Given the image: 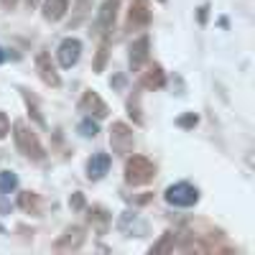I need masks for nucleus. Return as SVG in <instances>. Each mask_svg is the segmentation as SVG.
Here are the masks:
<instances>
[{
	"mask_svg": "<svg viewBox=\"0 0 255 255\" xmlns=\"http://www.w3.org/2000/svg\"><path fill=\"white\" fill-rule=\"evenodd\" d=\"M13 138H15V145H18V151L23 153L26 158L31 161H44V145H41L38 135L31 130V128L26 123H13Z\"/></svg>",
	"mask_w": 255,
	"mask_h": 255,
	"instance_id": "obj_1",
	"label": "nucleus"
},
{
	"mask_svg": "<svg viewBox=\"0 0 255 255\" xmlns=\"http://www.w3.org/2000/svg\"><path fill=\"white\" fill-rule=\"evenodd\" d=\"M156 176V166L151 158L145 156H128L125 161V181L130 186H143L148 181H153Z\"/></svg>",
	"mask_w": 255,
	"mask_h": 255,
	"instance_id": "obj_2",
	"label": "nucleus"
},
{
	"mask_svg": "<svg viewBox=\"0 0 255 255\" xmlns=\"http://www.w3.org/2000/svg\"><path fill=\"white\" fill-rule=\"evenodd\" d=\"M133 145H135L133 128L128 123H113V128H110V148H113V153L115 156H130Z\"/></svg>",
	"mask_w": 255,
	"mask_h": 255,
	"instance_id": "obj_3",
	"label": "nucleus"
},
{
	"mask_svg": "<svg viewBox=\"0 0 255 255\" xmlns=\"http://www.w3.org/2000/svg\"><path fill=\"white\" fill-rule=\"evenodd\" d=\"M163 197L171 207H194L199 202V189L191 186L189 181H179V184L168 186Z\"/></svg>",
	"mask_w": 255,
	"mask_h": 255,
	"instance_id": "obj_4",
	"label": "nucleus"
},
{
	"mask_svg": "<svg viewBox=\"0 0 255 255\" xmlns=\"http://www.w3.org/2000/svg\"><path fill=\"white\" fill-rule=\"evenodd\" d=\"M84 240H87V235H84V227L72 225V227H67V230L59 235V240L54 243V250H56V253H72V250H79V248L84 245Z\"/></svg>",
	"mask_w": 255,
	"mask_h": 255,
	"instance_id": "obj_5",
	"label": "nucleus"
},
{
	"mask_svg": "<svg viewBox=\"0 0 255 255\" xmlns=\"http://www.w3.org/2000/svg\"><path fill=\"white\" fill-rule=\"evenodd\" d=\"M118 8H120V0H105L100 5L97 18H95V31L100 36H108V31H113L115 18H118Z\"/></svg>",
	"mask_w": 255,
	"mask_h": 255,
	"instance_id": "obj_6",
	"label": "nucleus"
},
{
	"mask_svg": "<svg viewBox=\"0 0 255 255\" xmlns=\"http://www.w3.org/2000/svg\"><path fill=\"white\" fill-rule=\"evenodd\" d=\"M36 72H38L41 82H44L46 87H54V90L61 87V77H59L54 61H51V56H49L46 51H38V54H36Z\"/></svg>",
	"mask_w": 255,
	"mask_h": 255,
	"instance_id": "obj_7",
	"label": "nucleus"
},
{
	"mask_svg": "<svg viewBox=\"0 0 255 255\" xmlns=\"http://www.w3.org/2000/svg\"><path fill=\"white\" fill-rule=\"evenodd\" d=\"M56 56H59V64L64 69H72L74 64L79 61V56H82V41L74 38V36L64 38L59 44V49H56Z\"/></svg>",
	"mask_w": 255,
	"mask_h": 255,
	"instance_id": "obj_8",
	"label": "nucleus"
},
{
	"mask_svg": "<svg viewBox=\"0 0 255 255\" xmlns=\"http://www.w3.org/2000/svg\"><path fill=\"white\" fill-rule=\"evenodd\" d=\"M148 23H151V5H148V0H133L130 10H128V26L145 28Z\"/></svg>",
	"mask_w": 255,
	"mask_h": 255,
	"instance_id": "obj_9",
	"label": "nucleus"
},
{
	"mask_svg": "<svg viewBox=\"0 0 255 255\" xmlns=\"http://www.w3.org/2000/svg\"><path fill=\"white\" fill-rule=\"evenodd\" d=\"M82 110L84 113H90V115H95L97 120H102V118H108L110 115V110H108V105H105V100L97 95V92H92V90H87L82 95Z\"/></svg>",
	"mask_w": 255,
	"mask_h": 255,
	"instance_id": "obj_10",
	"label": "nucleus"
},
{
	"mask_svg": "<svg viewBox=\"0 0 255 255\" xmlns=\"http://www.w3.org/2000/svg\"><path fill=\"white\" fill-rule=\"evenodd\" d=\"M148 51H151V38L148 36H140L130 44V69L138 72L143 64L148 61Z\"/></svg>",
	"mask_w": 255,
	"mask_h": 255,
	"instance_id": "obj_11",
	"label": "nucleus"
},
{
	"mask_svg": "<svg viewBox=\"0 0 255 255\" xmlns=\"http://www.w3.org/2000/svg\"><path fill=\"white\" fill-rule=\"evenodd\" d=\"M163 84H166V72L161 69V64H151L140 77V87L145 90H161Z\"/></svg>",
	"mask_w": 255,
	"mask_h": 255,
	"instance_id": "obj_12",
	"label": "nucleus"
},
{
	"mask_svg": "<svg viewBox=\"0 0 255 255\" xmlns=\"http://www.w3.org/2000/svg\"><path fill=\"white\" fill-rule=\"evenodd\" d=\"M108 171H110V156L108 153H92V158L87 161V176L92 181H97Z\"/></svg>",
	"mask_w": 255,
	"mask_h": 255,
	"instance_id": "obj_13",
	"label": "nucleus"
},
{
	"mask_svg": "<svg viewBox=\"0 0 255 255\" xmlns=\"http://www.w3.org/2000/svg\"><path fill=\"white\" fill-rule=\"evenodd\" d=\"M69 10V0H44V5H41V13H44L46 20H61Z\"/></svg>",
	"mask_w": 255,
	"mask_h": 255,
	"instance_id": "obj_14",
	"label": "nucleus"
},
{
	"mask_svg": "<svg viewBox=\"0 0 255 255\" xmlns=\"http://www.w3.org/2000/svg\"><path fill=\"white\" fill-rule=\"evenodd\" d=\"M87 220H90V225L95 227V232H100V235H105V232H108V227H110V222H113L110 212L105 209V207H92L90 215H87Z\"/></svg>",
	"mask_w": 255,
	"mask_h": 255,
	"instance_id": "obj_15",
	"label": "nucleus"
},
{
	"mask_svg": "<svg viewBox=\"0 0 255 255\" xmlns=\"http://www.w3.org/2000/svg\"><path fill=\"white\" fill-rule=\"evenodd\" d=\"M18 207L28 212V215H38L41 212V197L36 191H23V194H18Z\"/></svg>",
	"mask_w": 255,
	"mask_h": 255,
	"instance_id": "obj_16",
	"label": "nucleus"
},
{
	"mask_svg": "<svg viewBox=\"0 0 255 255\" xmlns=\"http://www.w3.org/2000/svg\"><path fill=\"white\" fill-rule=\"evenodd\" d=\"M174 245H176V235H174V232H163V235H161V240L151 245V255L171 253V250H174Z\"/></svg>",
	"mask_w": 255,
	"mask_h": 255,
	"instance_id": "obj_17",
	"label": "nucleus"
},
{
	"mask_svg": "<svg viewBox=\"0 0 255 255\" xmlns=\"http://www.w3.org/2000/svg\"><path fill=\"white\" fill-rule=\"evenodd\" d=\"M15 186H18V176H15L13 171H0V191L10 194Z\"/></svg>",
	"mask_w": 255,
	"mask_h": 255,
	"instance_id": "obj_18",
	"label": "nucleus"
},
{
	"mask_svg": "<svg viewBox=\"0 0 255 255\" xmlns=\"http://www.w3.org/2000/svg\"><path fill=\"white\" fill-rule=\"evenodd\" d=\"M23 100H26V105H28V110H31L33 120H36L38 125H46L44 115H41V110H38V102H36V97H33V95H28V92H23Z\"/></svg>",
	"mask_w": 255,
	"mask_h": 255,
	"instance_id": "obj_19",
	"label": "nucleus"
},
{
	"mask_svg": "<svg viewBox=\"0 0 255 255\" xmlns=\"http://www.w3.org/2000/svg\"><path fill=\"white\" fill-rule=\"evenodd\" d=\"M108 56H110V49H108V44H100V49H97V56H95V72H105V64H108Z\"/></svg>",
	"mask_w": 255,
	"mask_h": 255,
	"instance_id": "obj_20",
	"label": "nucleus"
},
{
	"mask_svg": "<svg viewBox=\"0 0 255 255\" xmlns=\"http://www.w3.org/2000/svg\"><path fill=\"white\" fill-rule=\"evenodd\" d=\"M79 133H82L84 138H95V135L100 133V128H97V123H95V120H90V118H87V120H82V123H79Z\"/></svg>",
	"mask_w": 255,
	"mask_h": 255,
	"instance_id": "obj_21",
	"label": "nucleus"
},
{
	"mask_svg": "<svg viewBox=\"0 0 255 255\" xmlns=\"http://www.w3.org/2000/svg\"><path fill=\"white\" fill-rule=\"evenodd\" d=\"M74 8H77V18H72V28H74V26H79V23H82V18L87 15L90 0H77V3H74Z\"/></svg>",
	"mask_w": 255,
	"mask_h": 255,
	"instance_id": "obj_22",
	"label": "nucleus"
},
{
	"mask_svg": "<svg viewBox=\"0 0 255 255\" xmlns=\"http://www.w3.org/2000/svg\"><path fill=\"white\" fill-rule=\"evenodd\" d=\"M197 123H199V118H197L194 113H186V115H181V118L176 120V125H179V128H194Z\"/></svg>",
	"mask_w": 255,
	"mask_h": 255,
	"instance_id": "obj_23",
	"label": "nucleus"
},
{
	"mask_svg": "<svg viewBox=\"0 0 255 255\" xmlns=\"http://www.w3.org/2000/svg\"><path fill=\"white\" fill-rule=\"evenodd\" d=\"M128 110H130V115L135 118V123H140V120H143V118H140V108H138V95L128 100Z\"/></svg>",
	"mask_w": 255,
	"mask_h": 255,
	"instance_id": "obj_24",
	"label": "nucleus"
},
{
	"mask_svg": "<svg viewBox=\"0 0 255 255\" xmlns=\"http://www.w3.org/2000/svg\"><path fill=\"white\" fill-rule=\"evenodd\" d=\"M8 130H10V123H8V115L0 110V140H3L5 135H8Z\"/></svg>",
	"mask_w": 255,
	"mask_h": 255,
	"instance_id": "obj_25",
	"label": "nucleus"
},
{
	"mask_svg": "<svg viewBox=\"0 0 255 255\" xmlns=\"http://www.w3.org/2000/svg\"><path fill=\"white\" fill-rule=\"evenodd\" d=\"M69 204L74 207V209H82L84 207V197L79 194V191H77V194H72V199H69Z\"/></svg>",
	"mask_w": 255,
	"mask_h": 255,
	"instance_id": "obj_26",
	"label": "nucleus"
},
{
	"mask_svg": "<svg viewBox=\"0 0 255 255\" xmlns=\"http://www.w3.org/2000/svg\"><path fill=\"white\" fill-rule=\"evenodd\" d=\"M207 10H209L207 5H202V8H199V23H207Z\"/></svg>",
	"mask_w": 255,
	"mask_h": 255,
	"instance_id": "obj_27",
	"label": "nucleus"
},
{
	"mask_svg": "<svg viewBox=\"0 0 255 255\" xmlns=\"http://www.w3.org/2000/svg\"><path fill=\"white\" fill-rule=\"evenodd\" d=\"M0 3H3V8H10V10H13L18 0H0Z\"/></svg>",
	"mask_w": 255,
	"mask_h": 255,
	"instance_id": "obj_28",
	"label": "nucleus"
},
{
	"mask_svg": "<svg viewBox=\"0 0 255 255\" xmlns=\"http://www.w3.org/2000/svg\"><path fill=\"white\" fill-rule=\"evenodd\" d=\"M5 61V51H3V46H0V64Z\"/></svg>",
	"mask_w": 255,
	"mask_h": 255,
	"instance_id": "obj_29",
	"label": "nucleus"
},
{
	"mask_svg": "<svg viewBox=\"0 0 255 255\" xmlns=\"http://www.w3.org/2000/svg\"><path fill=\"white\" fill-rule=\"evenodd\" d=\"M28 5H38V0H28Z\"/></svg>",
	"mask_w": 255,
	"mask_h": 255,
	"instance_id": "obj_30",
	"label": "nucleus"
}]
</instances>
